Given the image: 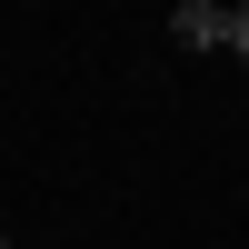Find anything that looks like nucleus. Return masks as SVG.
Returning a JSON list of instances; mask_svg holds the SVG:
<instances>
[{"label":"nucleus","mask_w":249,"mask_h":249,"mask_svg":"<svg viewBox=\"0 0 249 249\" xmlns=\"http://www.w3.org/2000/svg\"><path fill=\"white\" fill-rule=\"evenodd\" d=\"M170 30H179V40H190V50H210V40H230V10H199V0H190V10H179V20H170Z\"/></svg>","instance_id":"f257e3e1"},{"label":"nucleus","mask_w":249,"mask_h":249,"mask_svg":"<svg viewBox=\"0 0 249 249\" xmlns=\"http://www.w3.org/2000/svg\"><path fill=\"white\" fill-rule=\"evenodd\" d=\"M230 40H239V60H249V10H239V20H230Z\"/></svg>","instance_id":"f03ea898"},{"label":"nucleus","mask_w":249,"mask_h":249,"mask_svg":"<svg viewBox=\"0 0 249 249\" xmlns=\"http://www.w3.org/2000/svg\"><path fill=\"white\" fill-rule=\"evenodd\" d=\"M0 249H10V239H0Z\"/></svg>","instance_id":"7ed1b4c3"}]
</instances>
